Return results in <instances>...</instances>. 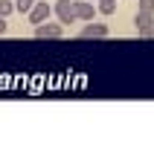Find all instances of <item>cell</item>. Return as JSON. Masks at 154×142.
Returning <instances> with one entry per match:
<instances>
[{
    "label": "cell",
    "mask_w": 154,
    "mask_h": 142,
    "mask_svg": "<svg viewBox=\"0 0 154 142\" xmlns=\"http://www.w3.org/2000/svg\"><path fill=\"white\" fill-rule=\"evenodd\" d=\"M52 12L58 15V23L70 26V23H76L79 17H76V9H73V0H58L55 6H52Z\"/></svg>",
    "instance_id": "obj_1"
},
{
    "label": "cell",
    "mask_w": 154,
    "mask_h": 142,
    "mask_svg": "<svg viewBox=\"0 0 154 142\" xmlns=\"http://www.w3.org/2000/svg\"><path fill=\"white\" fill-rule=\"evenodd\" d=\"M134 26H137L140 38H154V15H151V12H137Z\"/></svg>",
    "instance_id": "obj_2"
},
{
    "label": "cell",
    "mask_w": 154,
    "mask_h": 142,
    "mask_svg": "<svg viewBox=\"0 0 154 142\" xmlns=\"http://www.w3.org/2000/svg\"><path fill=\"white\" fill-rule=\"evenodd\" d=\"M61 35H64V23H50V20H44V23L35 26V38H50V41H58Z\"/></svg>",
    "instance_id": "obj_3"
},
{
    "label": "cell",
    "mask_w": 154,
    "mask_h": 142,
    "mask_svg": "<svg viewBox=\"0 0 154 142\" xmlns=\"http://www.w3.org/2000/svg\"><path fill=\"white\" fill-rule=\"evenodd\" d=\"M50 15H52V6H47L44 0H38V3L26 12V17H29V23H32V26L44 23V20H50Z\"/></svg>",
    "instance_id": "obj_4"
},
{
    "label": "cell",
    "mask_w": 154,
    "mask_h": 142,
    "mask_svg": "<svg viewBox=\"0 0 154 142\" xmlns=\"http://www.w3.org/2000/svg\"><path fill=\"white\" fill-rule=\"evenodd\" d=\"M108 35H111V29H108L105 23H93V20H87V26L79 32V38H82V41H90V38H108Z\"/></svg>",
    "instance_id": "obj_5"
},
{
    "label": "cell",
    "mask_w": 154,
    "mask_h": 142,
    "mask_svg": "<svg viewBox=\"0 0 154 142\" xmlns=\"http://www.w3.org/2000/svg\"><path fill=\"white\" fill-rule=\"evenodd\" d=\"M73 9H76L79 20H93V15H96L93 0H73Z\"/></svg>",
    "instance_id": "obj_6"
},
{
    "label": "cell",
    "mask_w": 154,
    "mask_h": 142,
    "mask_svg": "<svg viewBox=\"0 0 154 142\" xmlns=\"http://www.w3.org/2000/svg\"><path fill=\"white\" fill-rule=\"evenodd\" d=\"M116 3H119V0H96V12L113 15V12H116Z\"/></svg>",
    "instance_id": "obj_7"
},
{
    "label": "cell",
    "mask_w": 154,
    "mask_h": 142,
    "mask_svg": "<svg viewBox=\"0 0 154 142\" xmlns=\"http://www.w3.org/2000/svg\"><path fill=\"white\" fill-rule=\"evenodd\" d=\"M35 3H38V0H15V12H20V15H26V12H29V9H32Z\"/></svg>",
    "instance_id": "obj_8"
},
{
    "label": "cell",
    "mask_w": 154,
    "mask_h": 142,
    "mask_svg": "<svg viewBox=\"0 0 154 142\" xmlns=\"http://www.w3.org/2000/svg\"><path fill=\"white\" fill-rule=\"evenodd\" d=\"M15 12V0H0V17H6Z\"/></svg>",
    "instance_id": "obj_9"
},
{
    "label": "cell",
    "mask_w": 154,
    "mask_h": 142,
    "mask_svg": "<svg viewBox=\"0 0 154 142\" xmlns=\"http://www.w3.org/2000/svg\"><path fill=\"white\" fill-rule=\"evenodd\" d=\"M140 12H151L154 15V0H140Z\"/></svg>",
    "instance_id": "obj_10"
},
{
    "label": "cell",
    "mask_w": 154,
    "mask_h": 142,
    "mask_svg": "<svg viewBox=\"0 0 154 142\" xmlns=\"http://www.w3.org/2000/svg\"><path fill=\"white\" fill-rule=\"evenodd\" d=\"M6 29H9V23H6V17H0V35H6Z\"/></svg>",
    "instance_id": "obj_11"
},
{
    "label": "cell",
    "mask_w": 154,
    "mask_h": 142,
    "mask_svg": "<svg viewBox=\"0 0 154 142\" xmlns=\"http://www.w3.org/2000/svg\"><path fill=\"white\" fill-rule=\"evenodd\" d=\"M93 3H96V0H93Z\"/></svg>",
    "instance_id": "obj_12"
}]
</instances>
